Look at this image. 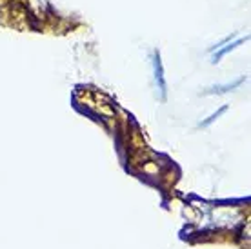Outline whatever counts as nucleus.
Wrapping results in <instances>:
<instances>
[{"label":"nucleus","mask_w":251,"mask_h":249,"mask_svg":"<svg viewBox=\"0 0 251 249\" xmlns=\"http://www.w3.org/2000/svg\"><path fill=\"white\" fill-rule=\"evenodd\" d=\"M151 64H153V75H155V86H157V91L160 93V99L166 100L168 99V84H166V78H164V68H162V60H160V53H158V50L153 51Z\"/></svg>","instance_id":"f257e3e1"},{"label":"nucleus","mask_w":251,"mask_h":249,"mask_svg":"<svg viewBox=\"0 0 251 249\" xmlns=\"http://www.w3.org/2000/svg\"><path fill=\"white\" fill-rule=\"evenodd\" d=\"M246 40H248V35L246 37H240V38H237V40H233L231 42V37H227V38H224L220 44H217L213 50V60H211V64H217V62H220V58L222 56H226L229 51H233V50H237L240 44H244Z\"/></svg>","instance_id":"f03ea898"},{"label":"nucleus","mask_w":251,"mask_h":249,"mask_svg":"<svg viewBox=\"0 0 251 249\" xmlns=\"http://www.w3.org/2000/svg\"><path fill=\"white\" fill-rule=\"evenodd\" d=\"M246 80V76H239L237 80H233V82H227V84H222V86H213V87H209L207 91H204L206 95H222V93H227V91H233L235 87H239L242 82Z\"/></svg>","instance_id":"7ed1b4c3"},{"label":"nucleus","mask_w":251,"mask_h":249,"mask_svg":"<svg viewBox=\"0 0 251 249\" xmlns=\"http://www.w3.org/2000/svg\"><path fill=\"white\" fill-rule=\"evenodd\" d=\"M226 111H227V106H222L217 113H213V115H209V117H207L206 120H202L201 124H199V127H209V125L213 124L215 120L219 119V117L222 115V113H226Z\"/></svg>","instance_id":"20e7f679"}]
</instances>
